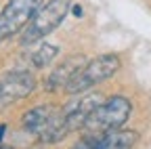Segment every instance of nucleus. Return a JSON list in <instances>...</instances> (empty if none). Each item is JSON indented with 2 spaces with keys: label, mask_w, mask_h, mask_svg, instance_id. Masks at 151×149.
Instances as JSON below:
<instances>
[{
  "label": "nucleus",
  "mask_w": 151,
  "mask_h": 149,
  "mask_svg": "<svg viewBox=\"0 0 151 149\" xmlns=\"http://www.w3.org/2000/svg\"><path fill=\"white\" fill-rule=\"evenodd\" d=\"M101 101H103V97L97 95V92L86 95L82 99L69 101L67 105H63L59 111H57L52 124L38 139H40L42 143H59L67 135L76 132V130H82L84 124H86V120H88V116L92 114V109L97 107Z\"/></svg>",
  "instance_id": "1"
},
{
  "label": "nucleus",
  "mask_w": 151,
  "mask_h": 149,
  "mask_svg": "<svg viewBox=\"0 0 151 149\" xmlns=\"http://www.w3.org/2000/svg\"><path fill=\"white\" fill-rule=\"evenodd\" d=\"M69 9H71V0H46L29 19L25 30L21 32L19 42L23 46L42 42L48 34H52L65 21V17L69 15Z\"/></svg>",
  "instance_id": "2"
},
{
  "label": "nucleus",
  "mask_w": 151,
  "mask_h": 149,
  "mask_svg": "<svg viewBox=\"0 0 151 149\" xmlns=\"http://www.w3.org/2000/svg\"><path fill=\"white\" fill-rule=\"evenodd\" d=\"M120 57L116 53H107V55H99L90 61H86L82 65V69L71 78V82L67 84L65 92L71 97L76 95H84L86 90H90L92 86H97L105 80H109L111 76H116V71L120 69Z\"/></svg>",
  "instance_id": "3"
},
{
  "label": "nucleus",
  "mask_w": 151,
  "mask_h": 149,
  "mask_svg": "<svg viewBox=\"0 0 151 149\" xmlns=\"http://www.w3.org/2000/svg\"><path fill=\"white\" fill-rule=\"evenodd\" d=\"M132 114V103L130 99L122 95H113L105 101H101L92 109L84 124V132H105L111 128H122Z\"/></svg>",
  "instance_id": "4"
},
{
  "label": "nucleus",
  "mask_w": 151,
  "mask_h": 149,
  "mask_svg": "<svg viewBox=\"0 0 151 149\" xmlns=\"http://www.w3.org/2000/svg\"><path fill=\"white\" fill-rule=\"evenodd\" d=\"M44 0H9L0 11V44L21 34Z\"/></svg>",
  "instance_id": "5"
},
{
  "label": "nucleus",
  "mask_w": 151,
  "mask_h": 149,
  "mask_svg": "<svg viewBox=\"0 0 151 149\" xmlns=\"http://www.w3.org/2000/svg\"><path fill=\"white\" fill-rule=\"evenodd\" d=\"M36 88V78L27 69H15L0 78V111L29 97Z\"/></svg>",
  "instance_id": "6"
},
{
  "label": "nucleus",
  "mask_w": 151,
  "mask_h": 149,
  "mask_svg": "<svg viewBox=\"0 0 151 149\" xmlns=\"http://www.w3.org/2000/svg\"><path fill=\"white\" fill-rule=\"evenodd\" d=\"M139 141V132L134 130L111 128L105 132H84L76 147H90V149H128L134 147Z\"/></svg>",
  "instance_id": "7"
},
{
  "label": "nucleus",
  "mask_w": 151,
  "mask_h": 149,
  "mask_svg": "<svg viewBox=\"0 0 151 149\" xmlns=\"http://www.w3.org/2000/svg\"><path fill=\"white\" fill-rule=\"evenodd\" d=\"M84 63H86V59L82 57V55H71V57L63 59V61L44 78V82H42L44 90H46V92H61V90H65L67 84L71 82V78L82 69Z\"/></svg>",
  "instance_id": "8"
},
{
  "label": "nucleus",
  "mask_w": 151,
  "mask_h": 149,
  "mask_svg": "<svg viewBox=\"0 0 151 149\" xmlns=\"http://www.w3.org/2000/svg\"><path fill=\"white\" fill-rule=\"evenodd\" d=\"M57 109L55 105H38V107H32L27 109L23 118H21V126L25 132L34 135V137H40L44 130L52 124L55 116H57Z\"/></svg>",
  "instance_id": "9"
},
{
  "label": "nucleus",
  "mask_w": 151,
  "mask_h": 149,
  "mask_svg": "<svg viewBox=\"0 0 151 149\" xmlns=\"http://www.w3.org/2000/svg\"><path fill=\"white\" fill-rule=\"evenodd\" d=\"M57 55H59V46H57V44L42 42L36 50L29 53L27 61H29V65H32L34 69H42V67H46V65L52 63V59L57 57Z\"/></svg>",
  "instance_id": "10"
},
{
  "label": "nucleus",
  "mask_w": 151,
  "mask_h": 149,
  "mask_svg": "<svg viewBox=\"0 0 151 149\" xmlns=\"http://www.w3.org/2000/svg\"><path fill=\"white\" fill-rule=\"evenodd\" d=\"M4 135H6V124H0V143H2Z\"/></svg>",
  "instance_id": "11"
},
{
  "label": "nucleus",
  "mask_w": 151,
  "mask_h": 149,
  "mask_svg": "<svg viewBox=\"0 0 151 149\" xmlns=\"http://www.w3.org/2000/svg\"><path fill=\"white\" fill-rule=\"evenodd\" d=\"M73 15H76V17H80V15H82V6L76 4V6H73Z\"/></svg>",
  "instance_id": "12"
}]
</instances>
